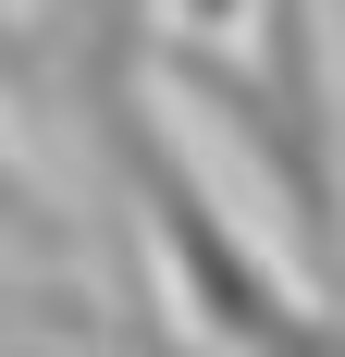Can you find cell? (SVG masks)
<instances>
[{
  "mask_svg": "<svg viewBox=\"0 0 345 357\" xmlns=\"http://www.w3.org/2000/svg\"><path fill=\"white\" fill-rule=\"evenodd\" d=\"M87 123H99L111 173H124V222H136L148 271H161V308L198 333L210 357H345V308L284 247H259V234L222 210V185L185 160V136H172V111H161L148 74L136 86H99Z\"/></svg>",
  "mask_w": 345,
  "mask_h": 357,
  "instance_id": "cell-2",
  "label": "cell"
},
{
  "mask_svg": "<svg viewBox=\"0 0 345 357\" xmlns=\"http://www.w3.org/2000/svg\"><path fill=\"white\" fill-rule=\"evenodd\" d=\"M0 234H13V247H37V259H74V222L50 210V185H37L13 148H0Z\"/></svg>",
  "mask_w": 345,
  "mask_h": 357,
  "instance_id": "cell-3",
  "label": "cell"
},
{
  "mask_svg": "<svg viewBox=\"0 0 345 357\" xmlns=\"http://www.w3.org/2000/svg\"><path fill=\"white\" fill-rule=\"evenodd\" d=\"M148 86L198 99L272 197V247L345 308V74L321 0H161Z\"/></svg>",
  "mask_w": 345,
  "mask_h": 357,
  "instance_id": "cell-1",
  "label": "cell"
}]
</instances>
